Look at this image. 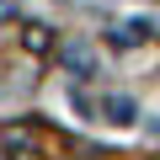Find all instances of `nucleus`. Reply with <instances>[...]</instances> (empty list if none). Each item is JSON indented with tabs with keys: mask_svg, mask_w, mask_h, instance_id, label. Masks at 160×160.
<instances>
[{
	"mask_svg": "<svg viewBox=\"0 0 160 160\" xmlns=\"http://www.w3.org/2000/svg\"><path fill=\"white\" fill-rule=\"evenodd\" d=\"M144 38H149V22H128L123 27V43H144Z\"/></svg>",
	"mask_w": 160,
	"mask_h": 160,
	"instance_id": "obj_3",
	"label": "nucleus"
},
{
	"mask_svg": "<svg viewBox=\"0 0 160 160\" xmlns=\"http://www.w3.org/2000/svg\"><path fill=\"white\" fill-rule=\"evenodd\" d=\"M64 64L80 69V75H91V69H96V53H91L86 43H69V48H64Z\"/></svg>",
	"mask_w": 160,
	"mask_h": 160,
	"instance_id": "obj_2",
	"label": "nucleus"
},
{
	"mask_svg": "<svg viewBox=\"0 0 160 160\" xmlns=\"http://www.w3.org/2000/svg\"><path fill=\"white\" fill-rule=\"evenodd\" d=\"M102 112H107V123H133V112H139V107H133V96H107V102H102Z\"/></svg>",
	"mask_w": 160,
	"mask_h": 160,
	"instance_id": "obj_1",
	"label": "nucleus"
},
{
	"mask_svg": "<svg viewBox=\"0 0 160 160\" xmlns=\"http://www.w3.org/2000/svg\"><path fill=\"white\" fill-rule=\"evenodd\" d=\"M16 16V0H0V22H11Z\"/></svg>",
	"mask_w": 160,
	"mask_h": 160,
	"instance_id": "obj_5",
	"label": "nucleus"
},
{
	"mask_svg": "<svg viewBox=\"0 0 160 160\" xmlns=\"http://www.w3.org/2000/svg\"><path fill=\"white\" fill-rule=\"evenodd\" d=\"M27 48L43 53V48H48V27H27Z\"/></svg>",
	"mask_w": 160,
	"mask_h": 160,
	"instance_id": "obj_4",
	"label": "nucleus"
}]
</instances>
